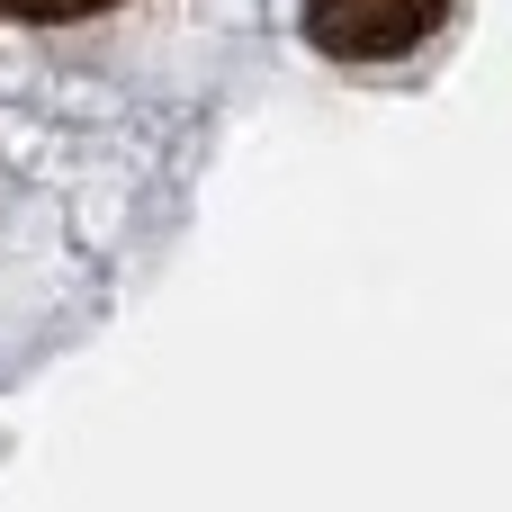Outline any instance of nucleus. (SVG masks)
<instances>
[{"label": "nucleus", "instance_id": "obj_1", "mask_svg": "<svg viewBox=\"0 0 512 512\" xmlns=\"http://www.w3.org/2000/svg\"><path fill=\"white\" fill-rule=\"evenodd\" d=\"M441 18H450V0H306V36L324 54H342V63L414 54Z\"/></svg>", "mask_w": 512, "mask_h": 512}, {"label": "nucleus", "instance_id": "obj_2", "mask_svg": "<svg viewBox=\"0 0 512 512\" xmlns=\"http://www.w3.org/2000/svg\"><path fill=\"white\" fill-rule=\"evenodd\" d=\"M108 0H0V18H99Z\"/></svg>", "mask_w": 512, "mask_h": 512}]
</instances>
